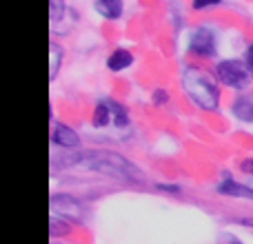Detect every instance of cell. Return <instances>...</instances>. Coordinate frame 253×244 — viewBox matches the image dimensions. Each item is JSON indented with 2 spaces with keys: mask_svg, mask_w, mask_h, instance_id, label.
<instances>
[{
  "mask_svg": "<svg viewBox=\"0 0 253 244\" xmlns=\"http://www.w3.org/2000/svg\"><path fill=\"white\" fill-rule=\"evenodd\" d=\"M182 89L187 98L202 111H218L220 89L200 67H187L182 71Z\"/></svg>",
  "mask_w": 253,
  "mask_h": 244,
  "instance_id": "1",
  "label": "cell"
},
{
  "mask_svg": "<svg viewBox=\"0 0 253 244\" xmlns=\"http://www.w3.org/2000/svg\"><path fill=\"white\" fill-rule=\"evenodd\" d=\"M96 158L91 160H83V156H78V162L84 164L87 169H93L98 173H107V175H114V178H131V180H142V173L135 169L131 162H126L123 156L118 153H93Z\"/></svg>",
  "mask_w": 253,
  "mask_h": 244,
  "instance_id": "2",
  "label": "cell"
},
{
  "mask_svg": "<svg viewBox=\"0 0 253 244\" xmlns=\"http://www.w3.org/2000/svg\"><path fill=\"white\" fill-rule=\"evenodd\" d=\"M251 74L253 71L249 69V65L242 60H236V58H231V60H220L218 65H215V78L220 80V84L238 89V91H245L251 84Z\"/></svg>",
  "mask_w": 253,
  "mask_h": 244,
  "instance_id": "3",
  "label": "cell"
},
{
  "mask_svg": "<svg viewBox=\"0 0 253 244\" xmlns=\"http://www.w3.org/2000/svg\"><path fill=\"white\" fill-rule=\"evenodd\" d=\"M189 51L196 53L200 58H213L218 53V44H215V34L209 27H198L189 38Z\"/></svg>",
  "mask_w": 253,
  "mask_h": 244,
  "instance_id": "4",
  "label": "cell"
},
{
  "mask_svg": "<svg viewBox=\"0 0 253 244\" xmlns=\"http://www.w3.org/2000/svg\"><path fill=\"white\" fill-rule=\"evenodd\" d=\"M51 211L56 215H65L71 220H83V204L71 196H53L51 198Z\"/></svg>",
  "mask_w": 253,
  "mask_h": 244,
  "instance_id": "5",
  "label": "cell"
},
{
  "mask_svg": "<svg viewBox=\"0 0 253 244\" xmlns=\"http://www.w3.org/2000/svg\"><path fill=\"white\" fill-rule=\"evenodd\" d=\"M51 140H53L56 147H62V149H76L80 144L78 131L71 129V126H67V124H62V122H58V124L53 126Z\"/></svg>",
  "mask_w": 253,
  "mask_h": 244,
  "instance_id": "6",
  "label": "cell"
},
{
  "mask_svg": "<svg viewBox=\"0 0 253 244\" xmlns=\"http://www.w3.org/2000/svg\"><path fill=\"white\" fill-rule=\"evenodd\" d=\"M231 111L240 122L253 124V93H240V96L233 100Z\"/></svg>",
  "mask_w": 253,
  "mask_h": 244,
  "instance_id": "7",
  "label": "cell"
},
{
  "mask_svg": "<svg viewBox=\"0 0 253 244\" xmlns=\"http://www.w3.org/2000/svg\"><path fill=\"white\" fill-rule=\"evenodd\" d=\"M93 9L107 20H118L123 16V0H93Z\"/></svg>",
  "mask_w": 253,
  "mask_h": 244,
  "instance_id": "8",
  "label": "cell"
},
{
  "mask_svg": "<svg viewBox=\"0 0 253 244\" xmlns=\"http://www.w3.org/2000/svg\"><path fill=\"white\" fill-rule=\"evenodd\" d=\"M133 65V53L129 49H116L111 51V56L107 58V67L111 71H123V69H129Z\"/></svg>",
  "mask_w": 253,
  "mask_h": 244,
  "instance_id": "9",
  "label": "cell"
},
{
  "mask_svg": "<svg viewBox=\"0 0 253 244\" xmlns=\"http://www.w3.org/2000/svg\"><path fill=\"white\" fill-rule=\"evenodd\" d=\"M111 118H114V111H111L109 100H98L96 109H93V116H91V124L96 126V129H102V126L109 124Z\"/></svg>",
  "mask_w": 253,
  "mask_h": 244,
  "instance_id": "10",
  "label": "cell"
},
{
  "mask_svg": "<svg viewBox=\"0 0 253 244\" xmlns=\"http://www.w3.org/2000/svg\"><path fill=\"white\" fill-rule=\"evenodd\" d=\"M60 62H62V49L56 42L49 44V78H56L60 71Z\"/></svg>",
  "mask_w": 253,
  "mask_h": 244,
  "instance_id": "11",
  "label": "cell"
},
{
  "mask_svg": "<svg viewBox=\"0 0 253 244\" xmlns=\"http://www.w3.org/2000/svg\"><path fill=\"white\" fill-rule=\"evenodd\" d=\"M109 105H111V111H114V124L116 126H126L129 124V116H126L125 107L118 105V102H114V100H109Z\"/></svg>",
  "mask_w": 253,
  "mask_h": 244,
  "instance_id": "12",
  "label": "cell"
},
{
  "mask_svg": "<svg viewBox=\"0 0 253 244\" xmlns=\"http://www.w3.org/2000/svg\"><path fill=\"white\" fill-rule=\"evenodd\" d=\"M49 229H51V236H67V233L71 231L69 222L60 220L58 215H53V218H51V222H49Z\"/></svg>",
  "mask_w": 253,
  "mask_h": 244,
  "instance_id": "13",
  "label": "cell"
},
{
  "mask_svg": "<svg viewBox=\"0 0 253 244\" xmlns=\"http://www.w3.org/2000/svg\"><path fill=\"white\" fill-rule=\"evenodd\" d=\"M49 11H51V25L58 22L62 16H65V0H49Z\"/></svg>",
  "mask_w": 253,
  "mask_h": 244,
  "instance_id": "14",
  "label": "cell"
},
{
  "mask_svg": "<svg viewBox=\"0 0 253 244\" xmlns=\"http://www.w3.org/2000/svg\"><path fill=\"white\" fill-rule=\"evenodd\" d=\"M151 102H153V105H158V107L167 105V102H169V93H167L165 89H160V87H158L156 91L151 93Z\"/></svg>",
  "mask_w": 253,
  "mask_h": 244,
  "instance_id": "15",
  "label": "cell"
},
{
  "mask_svg": "<svg viewBox=\"0 0 253 244\" xmlns=\"http://www.w3.org/2000/svg\"><path fill=\"white\" fill-rule=\"evenodd\" d=\"M218 4H222V0H193V2H191V7L196 9V11H200V9L218 7Z\"/></svg>",
  "mask_w": 253,
  "mask_h": 244,
  "instance_id": "16",
  "label": "cell"
},
{
  "mask_svg": "<svg viewBox=\"0 0 253 244\" xmlns=\"http://www.w3.org/2000/svg\"><path fill=\"white\" fill-rule=\"evenodd\" d=\"M240 171L247 175H253V158H247V160L240 162Z\"/></svg>",
  "mask_w": 253,
  "mask_h": 244,
  "instance_id": "17",
  "label": "cell"
},
{
  "mask_svg": "<svg viewBox=\"0 0 253 244\" xmlns=\"http://www.w3.org/2000/svg\"><path fill=\"white\" fill-rule=\"evenodd\" d=\"M156 189H158V191L173 193V196H175V193H180V187H178V184H156Z\"/></svg>",
  "mask_w": 253,
  "mask_h": 244,
  "instance_id": "18",
  "label": "cell"
},
{
  "mask_svg": "<svg viewBox=\"0 0 253 244\" xmlns=\"http://www.w3.org/2000/svg\"><path fill=\"white\" fill-rule=\"evenodd\" d=\"M247 65H249V69L253 71V42L247 47Z\"/></svg>",
  "mask_w": 253,
  "mask_h": 244,
  "instance_id": "19",
  "label": "cell"
},
{
  "mask_svg": "<svg viewBox=\"0 0 253 244\" xmlns=\"http://www.w3.org/2000/svg\"><path fill=\"white\" fill-rule=\"evenodd\" d=\"M238 224H245V227H253V220H238Z\"/></svg>",
  "mask_w": 253,
  "mask_h": 244,
  "instance_id": "20",
  "label": "cell"
}]
</instances>
